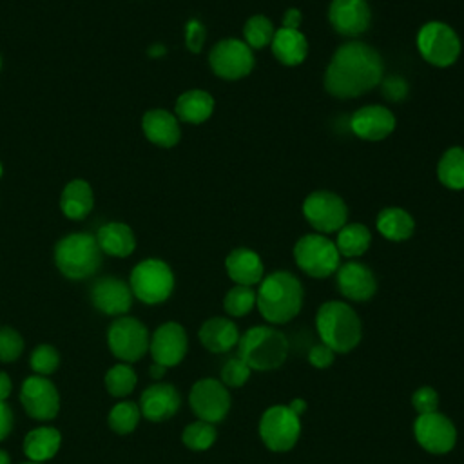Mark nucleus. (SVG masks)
Segmentation results:
<instances>
[{"label": "nucleus", "mask_w": 464, "mask_h": 464, "mask_svg": "<svg viewBox=\"0 0 464 464\" xmlns=\"http://www.w3.org/2000/svg\"><path fill=\"white\" fill-rule=\"evenodd\" d=\"M165 370H167V368H165L163 364L152 362V364H150V370H149V372H150V377H152V379H160V377H163Z\"/></svg>", "instance_id": "obj_49"}, {"label": "nucleus", "mask_w": 464, "mask_h": 464, "mask_svg": "<svg viewBox=\"0 0 464 464\" xmlns=\"http://www.w3.org/2000/svg\"><path fill=\"white\" fill-rule=\"evenodd\" d=\"M54 261L63 276L83 279L98 270L102 263V248L91 234H71L56 245Z\"/></svg>", "instance_id": "obj_5"}, {"label": "nucleus", "mask_w": 464, "mask_h": 464, "mask_svg": "<svg viewBox=\"0 0 464 464\" xmlns=\"http://www.w3.org/2000/svg\"><path fill=\"white\" fill-rule=\"evenodd\" d=\"M24 350V341L20 334L13 328H0V361L11 362L20 357Z\"/></svg>", "instance_id": "obj_40"}, {"label": "nucleus", "mask_w": 464, "mask_h": 464, "mask_svg": "<svg viewBox=\"0 0 464 464\" xmlns=\"http://www.w3.org/2000/svg\"><path fill=\"white\" fill-rule=\"evenodd\" d=\"M339 250L334 241L321 234L303 236L294 246V259L297 266L312 277H326L339 268Z\"/></svg>", "instance_id": "obj_6"}, {"label": "nucleus", "mask_w": 464, "mask_h": 464, "mask_svg": "<svg viewBox=\"0 0 464 464\" xmlns=\"http://www.w3.org/2000/svg\"><path fill=\"white\" fill-rule=\"evenodd\" d=\"M181 404L179 393L172 384L158 382L149 386L140 399V411L145 419L152 422H161L170 419Z\"/></svg>", "instance_id": "obj_20"}, {"label": "nucleus", "mask_w": 464, "mask_h": 464, "mask_svg": "<svg viewBox=\"0 0 464 464\" xmlns=\"http://www.w3.org/2000/svg\"><path fill=\"white\" fill-rule=\"evenodd\" d=\"M272 53L285 65H297L306 58L308 42L299 29L281 27L274 33Z\"/></svg>", "instance_id": "obj_25"}, {"label": "nucleus", "mask_w": 464, "mask_h": 464, "mask_svg": "<svg viewBox=\"0 0 464 464\" xmlns=\"http://www.w3.org/2000/svg\"><path fill=\"white\" fill-rule=\"evenodd\" d=\"M337 288L352 301H368L377 290V281L366 265L350 261L337 268Z\"/></svg>", "instance_id": "obj_18"}, {"label": "nucleus", "mask_w": 464, "mask_h": 464, "mask_svg": "<svg viewBox=\"0 0 464 464\" xmlns=\"http://www.w3.org/2000/svg\"><path fill=\"white\" fill-rule=\"evenodd\" d=\"M107 341L111 352L127 362L141 359L150 344L147 328L134 317L116 319L109 328Z\"/></svg>", "instance_id": "obj_10"}, {"label": "nucleus", "mask_w": 464, "mask_h": 464, "mask_svg": "<svg viewBox=\"0 0 464 464\" xmlns=\"http://www.w3.org/2000/svg\"><path fill=\"white\" fill-rule=\"evenodd\" d=\"M386 92H388V96H390V98L397 100V98L404 96V92H406V85H404V82H402L401 78H392V80H388V82H386Z\"/></svg>", "instance_id": "obj_45"}, {"label": "nucleus", "mask_w": 464, "mask_h": 464, "mask_svg": "<svg viewBox=\"0 0 464 464\" xmlns=\"http://www.w3.org/2000/svg\"><path fill=\"white\" fill-rule=\"evenodd\" d=\"M239 357L250 366V370H276L279 368L288 355L286 337L270 326H254L248 328L237 343Z\"/></svg>", "instance_id": "obj_4"}, {"label": "nucleus", "mask_w": 464, "mask_h": 464, "mask_svg": "<svg viewBox=\"0 0 464 464\" xmlns=\"http://www.w3.org/2000/svg\"><path fill=\"white\" fill-rule=\"evenodd\" d=\"M250 372V366L239 355L230 357L221 368V382L230 388H239L248 381Z\"/></svg>", "instance_id": "obj_38"}, {"label": "nucleus", "mask_w": 464, "mask_h": 464, "mask_svg": "<svg viewBox=\"0 0 464 464\" xmlns=\"http://www.w3.org/2000/svg\"><path fill=\"white\" fill-rule=\"evenodd\" d=\"M214 111V98L199 89L183 92L176 102V114L179 120L188 123L205 121Z\"/></svg>", "instance_id": "obj_29"}, {"label": "nucleus", "mask_w": 464, "mask_h": 464, "mask_svg": "<svg viewBox=\"0 0 464 464\" xmlns=\"http://www.w3.org/2000/svg\"><path fill=\"white\" fill-rule=\"evenodd\" d=\"M417 47L426 62L437 67L451 65L460 54L457 33L442 22H428L417 36Z\"/></svg>", "instance_id": "obj_9"}, {"label": "nucleus", "mask_w": 464, "mask_h": 464, "mask_svg": "<svg viewBox=\"0 0 464 464\" xmlns=\"http://www.w3.org/2000/svg\"><path fill=\"white\" fill-rule=\"evenodd\" d=\"M96 241L100 248L116 257H125L134 250V234L125 223H107L98 230Z\"/></svg>", "instance_id": "obj_26"}, {"label": "nucleus", "mask_w": 464, "mask_h": 464, "mask_svg": "<svg viewBox=\"0 0 464 464\" xmlns=\"http://www.w3.org/2000/svg\"><path fill=\"white\" fill-rule=\"evenodd\" d=\"M350 123L359 138L377 141L395 129V116L382 105H366L352 116Z\"/></svg>", "instance_id": "obj_21"}, {"label": "nucleus", "mask_w": 464, "mask_h": 464, "mask_svg": "<svg viewBox=\"0 0 464 464\" xmlns=\"http://www.w3.org/2000/svg\"><path fill=\"white\" fill-rule=\"evenodd\" d=\"M370 241H372V234L362 223H350L339 230L335 246L341 256L357 257L368 250Z\"/></svg>", "instance_id": "obj_31"}, {"label": "nucleus", "mask_w": 464, "mask_h": 464, "mask_svg": "<svg viewBox=\"0 0 464 464\" xmlns=\"http://www.w3.org/2000/svg\"><path fill=\"white\" fill-rule=\"evenodd\" d=\"M411 404L419 415L433 413L439 408V393L431 386H422L413 392Z\"/></svg>", "instance_id": "obj_41"}, {"label": "nucleus", "mask_w": 464, "mask_h": 464, "mask_svg": "<svg viewBox=\"0 0 464 464\" xmlns=\"http://www.w3.org/2000/svg\"><path fill=\"white\" fill-rule=\"evenodd\" d=\"M174 288V276L167 263L160 259H145L138 263L130 274L132 294L147 303L156 304L165 301Z\"/></svg>", "instance_id": "obj_7"}, {"label": "nucleus", "mask_w": 464, "mask_h": 464, "mask_svg": "<svg viewBox=\"0 0 464 464\" xmlns=\"http://www.w3.org/2000/svg\"><path fill=\"white\" fill-rule=\"evenodd\" d=\"M315 326L321 343L335 353L352 352L362 335L361 319L355 310L341 301L323 303L315 315Z\"/></svg>", "instance_id": "obj_3"}, {"label": "nucleus", "mask_w": 464, "mask_h": 464, "mask_svg": "<svg viewBox=\"0 0 464 464\" xmlns=\"http://www.w3.org/2000/svg\"><path fill=\"white\" fill-rule=\"evenodd\" d=\"M0 464H9V455L4 450H0Z\"/></svg>", "instance_id": "obj_50"}, {"label": "nucleus", "mask_w": 464, "mask_h": 464, "mask_svg": "<svg viewBox=\"0 0 464 464\" xmlns=\"http://www.w3.org/2000/svg\"><path fill=\"white\" fill-rule=\"evenodd\" d=\"M259 314L274 324H283L294 319L303 304V286L290 272H272L261 279L256 292Z\"/></svg>", "instance_id": "obj_2"}, {"label": "nucleus", "mask_w": 464, "mask_h": 464, "mask_svg": "<svg viewBox=\"0 0 464 464\" xmlns=\"http://www.w3.org/2000/svg\"><path fill=\"white\" fill-rule=\"evenodd\" d=\"M301 433V420L288 406L276 404L268 408L259 420V435L263 444L272 451H288L294 448Z\"/></svg>", "instance_id": "obj_8"}, {"label": "nucleus", "mask_w": 464, "mask_h": 464, "mask_svg": "<svg viewBox=\"0 0 464 464\" xmlns=\"http://www.w3.org/2000/svg\"><path fill=\"white\" fill-rule=\"evenodd\" d=\"M60 207L71 219L85 218L92 208V190L89 183L83 179L69 181L62 192Z\"/></svg>", "instance_id": "obj_28"}, {"label": "nucleus", "mask_w": 464, "mask_h": 464, "mask_svg": "<svg viewBox=\"0 0 464 464\" xmlns=\"http://www.w3.org/2000/svg\"><path fill=\"white\" fill-rule=\"evenodd\" d=\"M208 62L212 71L225 80H237L246 76L254 67V54L250 47L236 38H227L218 42L210 54Z\"/></svg>", "instance_id": "obj_12"}, {"label": "nucleus", "mask_w": 464, "mask_h": 464, "mask_svg": "<svg viewBox=\"0 0 464 464\" xmlns=\"http://www.w3.org/2000/svg\"><path fill=\"white\" fill-rule=\"evenodd\" d=\"M183 444L194 451H205L216 442V428L210 422L196 420L183 430Z\"/></svg>", "instance_id": "obj_34"}, {"label": "nucleus", "mask_w": 464, "mask_h": 464, "mask_svg": "<svg viewBox=\"0 0 464 464\" xmlns=\"http://www.w3.org/2000/svg\"><path fill=\"white\" fill-rule=\"evenodd\" d=\"M0 176H2V165H0Z\"/></svg>", "instance_id": "obj_52"}, {"label": "nucleus", "mask_w": 464, "mask_h": 464, "mask_svg": "<svg viewBox=\"0 0 464 464\" xmlns=\"http://www.w3.org/2000/svg\"><path fill=\"white\" fill-rule=\"evenodd\" d=\"M60 364V355L54 346L40 344L31 353V368L40 375L53 373Z\"/></svg>", "instance_id": "obj_39"}, {"label": "nucleus", "mask_w": 464, "mask_h": 464, "mask_svg": "<svg viewBox=\"0 0 464 464\" xmlns=\"http://www.w3.org/2000/svg\"><path fill=\"white\" fill-rule=\"evenodd\" d=\"M201 344L214 353H225L237 346L239 330L234 321L225 317H212L199 328Z\"/></svg>", "instance_id": "obj_22"}, {"label": "nucleus", "mask_w": 464, "mask_h": 464, "mask_svg": "<svg viewBox=\"0 0 464 464\" xmlns=\"http://www.w3.org/2000/svg\"><path fill=\"white\" fill-rule=\"evenodd\" d=\"M413 433L417 442L435 455L451 451L457 442V430L453 422L439 411L419 415L413 424Z\"/></svg>", "instance_id": "obj_14"}, {"label": "nucleus", "mask_w": 464, "mask_h": 464, "mask_svg": "<svg viewBox=\"0 0 464 464\" xmlns=\"http://www.w3.org/2000/svg\"><path fill=\"white\" fill-rule=\"evenodd\" d=\"M288 408H290L292 413H295L297 417H301V413L306 410V402H304L303 399H294V401H290Z\"/></svg>", "instance_id": "obj_48"}, {"label": "nucleus", "mask_w": 464, "mask_h": 464, "mask_svg": "<svg viewBox=\"0 0 464 464\" xmlns=\"http://www.w3.org/2000/svg\"><path fill=\"white\" fill-rule=\"evenodd\" d=\"M185 42H187V47L192 51V53H198L203 45V40H205V29L203 25L198 22V20H190L187 24V29H185Z\"/></svg>", "instance_id": "obj_43"}, {"label": "nucleus", "mask_w": 464, "mask_h": 464, "mask_svg": "<svg viewBox=\"0 0 464 464\" xmlns=\"http://www.w3.org/2000/svg\"><path fill=\"white\" fill-rule=\"evenodd\" d=\"M377 228L390 241H404L413 234L415 223L406 210L399 207H390L379 212Z\"/></svg>", "instance_id": "obj_30"}, {"label": "nucleus", "mask_w": 464, "mask_h": 464, "mask_svg": "<svg viewBox=\"0 0 464 464\" xmlns=\"http://www.w3.org/2000/svg\"><path fill=\"white\" fill-rule=\"evenodd\" d=\"M225 266L227 274L236 285L252 286L263 279V263L259 256L250 248L232 250L225 261Z\"/></svg>", "instance_id": "obj_23"}, {"label": "nucleus", "mask_w": 464, "mask_h": 464, "mask_svg": "<svg viewBox=\"0 0 464 464\" xmlns=\"http://www.w3.org/2000/svg\"><path fill=\"white\" fill-rule=\"evenodd\" d=\"M334 359H335V352L323 343L312 346L308 352V362L315 368H328L334 362Z\"/></svg>", "instance_id": "obj_42"}, {"label": "nucleus", "mask_w": 464, "mask_h": 464, "mask_svg": "<svg viewBox=\"0 0 464 464\" xmlns=\"http://www.w3.org/2000/svg\"><path fill=\"white\" fill-rule=\"evenodd\" d=\"M143 132L152 143L160 147H172L179 140L178 120L165 109H152L145 112Z\"/></svg>", "instance_id": "obj_24"}, {"label": "nucleus", "mask_w": 464, "mask_h": 464, "mask_svg": "<svg viewBox=\"0 0 464 464\" xmlns=\"http://www.w3.org/2000/svg\"><path fill=\"white\" fill-rule=\"evenodd\" d=\"M274 25L272 22L263 16V14H256V16H250L243 27V36H245V44L248 47H254V49H261L265 45H268L274 38Z\"/></svg>", "instance_id": "obj_33"}, {"label": "nucleus", "mask_w": 464, "mask_h": 464, "mask_svg": "<svg viewBox=\"0 0 464 464\" xmlns=\"http://www.w3.org/2000/svg\"><path fill=\"white\" fill-rule=\"evenodd\" d=\"M60 442H62V437L56 428L42 426L25 435L24 453L34 462H44L56 455Z\"/></svg>", "instance_id": "obj_27"}, {"label": "nucleus", "mask_w": 464, "mask_h": 464, "mask_svg": "<svg viewBox=\"0 0 464 464\" xmlns=\"http://www.w3.org/2000/svg\"><path fill=\"white\" fill-rule=\"evenodd\" d=\"M20 401L24 410L38 420H49L56 417L60 410V397L54 384L44 375L27 377L22 384Z\"/></svg>", "instance_id": "obj_15"}, {"label": "nucleus", "mask_w": 464, "mask_h": 464, "mask_svg": "<svg viewBox=\"0 0 464 464\" xmlns=\"http://www.w3.org/2000/svg\"><path fill=\"white\" fill-rule=\"evenodd\" d=\"M140 415H141L140 406L134 404V402L125 401V402L116 404V406L111 410V413H109V424H111V428H112L116 433L125 435V433H130V431L136 428V424H138V420H140Z\"/></svg>", "instance_id": "obj_37"}, {"label": "nucleus", "mask_w": 464, "mask_h": 464, "mask_svg": "<svg viewBox=\"0 0 464 464\" xmlns=\"http://www.w3.org/2000/svg\"><path fill=\"white\" fill-rule=\"evenodd\" d=\"M24 464H40V462H34V460H31V462H24Z\"/></svg>", "instance_id": "obj_51"}, {"label": "nucleus", "mask_w": 464, "mask_h": 464, "mask_svg": "<svg viewBox=\"0 0 464 464\" xmlns=\"http://www.w3.org/2000/svg\"><path fill=\"white\" fill-rule=\"evenodd\" d=\"M105 386L111 395L125 397L136 386V373L129 364H116L107 372Z\"/></svg>", "instance_id": "obj_36"}, {"label": "nucleus", "mask_w": 464, "mask_h": 464, "mask_svg": "<svg viewBox=\"0 0 464 464\" xmlns=\"http://www.w3.org/2000/svg\"><path fill=\"white\" fill-rule=\"evenodd\" d=\"M254 304H256V292L252 290V286H243V285H236L234 288H230L223 299V308L232 317L246 315L254 308Z\"/></svg>", "instance_id": "obj_35"}, {"label": "nucleus", "mask_w": 464, "mask_h": 464, "mask_svg": "<svg viewBox=\"0 0 464 464\" xmlns=\"http://www.w3.org/2000/svg\"><path fill=\"white\" fill-rule=\"evenodd\" d=\"M154 362L163 364L165 368L176 366L183 361L187 353V334L185 328L178 323L161 324L149 344Z\"/></svg>", "instance_id": "obj_16"}, {"label": "nucleus", "mask_w": 464, "mask_h": 464, "mask_svg": "<svg viewBox=\"0 0 464 464\" xmlns=\"http://www.w3.org/2000/svg\"><path fill=\"white\" fill-rule=\"evenodd\" d=\"M301 24V13L297 9H288L285 13L283 18V27H290V29H297Z\"/></svg>", "instance_id": "obj_46"}, {"label": "nucleus", "mask_w": 464, "mask_h": 464, "mask_svg": "<svg viewBox=\"0 0 464 464\" xmlns=\"http://www.w3.org/2000/svg\"><path fill=\"white\" fill-rule=\"evenodd\" d=\"M11 393V379L5 372H0V401H5Z\"/></svg>", "instance_id": "obj_47"}, {"label": "nucleus", "mask_w": 464, "mask_h": 464, "mask_svg": "<svg viewBox=\"0 0 464 464\" xmlns=\"http://www.w3.org/2000/svg\"><path fill=\"white\" fill-rule=\"evenodd\" d=\"M91 299L94 306L109 315L125 314L132 304V290L116 277H102L92 285Z\"/></svg>", "instance_id": "obj_19"}, {"label": "nucleus", "mask_w": 464, "mask_h": 464, "mask_svg": "<svg viewBox=\"0 0 464 464\" xmlns=\"http://www.w3.org/2000/svg\"><path fill=\"white\" fill-rule=\"evenodd\" d=\"M188 401L196 417L210 424L223 420L230 410V395L225 384L216 379H201L194 382Z\"/></svg>", "instance_id": "obj_13"}, {"label": "nucleus", "mask_w": 464, "mask_h": 464, "mask_svg": "<svg viewBox=\"0 0 464 464\" xmlns=\"http://www.w3.org/2000/svg\"><path fill=\"white\" fill-rule=\"evenodd\" d=\"M303 214L319 232H337L346 225L348 210L344 201L328 190L312 192L303 203Z\"/></svg>", "instance_id": "obj_11"}, {"label": "nucleus", "mask_w": 464, "mask_h": 464, "mask_svg": "<svg viewBox=\"0 0 464 464\" xmlns=\"http://www.w3.org/2000/svg\"><path fill=\"white\" fill-rule=\"evenodd\" d=\"M330 24L344 36H355L370 25V7L366 0H334L328 11Z\"/></svg>", "instance_id": "obj_17"}, {"label": "nucleus", "mask_w": 464, "mask_h": 464, "mask_svg": "<svg viewBox=\"0 0 464 464\" xmlns=\"http://www.w3.org/2000/svg\"><path fill=\"white\" fill-rule=\"evenodd\" d=\"M439 181L453 190L464 188V149L451 147L444 152L437 165Z\"/></svg>", "instance_id": "obj_32"}, {"label": "nucleus", "mask_w": 464, "mask_h": 464, "mask_svg": "<svg viewBox=\"0 0 464 464\" xmlns=\"http://www.w3.org/2000/svg\"><path fill=\"white\" fill-rule=\"evenodd\" d=\"M382 78L381 54L362 42L341 45L324 74V87L335 98H355L375 87Z\"/></svg>", "instance_id": "obj_1"}, {"label": "nucleus", "mask_w": 464, "mask_h": 464, "mask_svg": "<svg viewBox=\"0 0 464 464\" xmlns=\"http://www.w3.org/2000/svg\"><path fill=\"white\" fill-rule=\"evenodd\" d=\"M13 428V411L5 404V401H0V440H4Z\"/></svg>", "instance_id": "obj_44"}]
</instances>
